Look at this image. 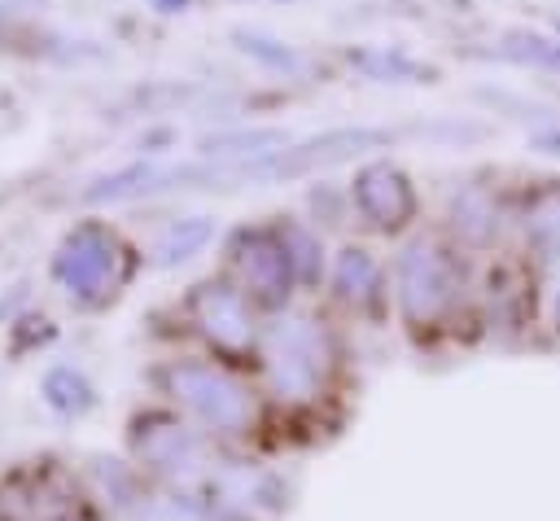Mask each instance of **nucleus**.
Returning a JSON list of instances; mask_svg holds the SVG:
<instances>
[{
    "label": "nucleus",
    "instance_id": "nucleus-8",
    "mask_svg": "<svg viewBox=\"0 0 560 521\" xmlns=\"http://www.w3.org/2000/svg\"><path fill=\"white\" fill-rule=\"evenodd\" d=\"M556 311H560V298H556Z\"/></svg>",
    "mask_w": 560,
    "mask_h": 521
},
{
    "label": "nucleus",
    "instance_id": "nucleus-7",
    "mask_svg": "<svg viewBox=\"0 0 560 521\" xmlns=\"http://www.w3.org/2000/svg\"><path fill=\"white\" fill-rule=\"evenodd\" d=\"M551 22H556V31H560V13H556V18H551Z\"/></svg>",
    "mask_w": 560,
    "mask_h": 521
},
{
    "label": "nucleus",
    "instance_id": "nucleus-3",
    "mask_svg": "<svg viewBox=\"0 0 560 521\" xmlns=\"http://www.w3.org/2000/svg\"><path fill=\"white\" fill-rule=\"evenodd\" d=\"M451 219H455V228H459L468 241H486V236L494 232V223H499V210H494V201H490L486 188H464V193L451 201Z\"/></svg>",
    "mask_w": 560,
    "mask_h": 521
},
{
    "label": "nucleus",
    "instance_id": "nucleus-4",
    "mask_svg": "<svg viewBox=\"0 0 560 521\" xmlns=\"http://www.w3.org/2000/svg\"><path fill=\"white\" fill-rule=\"evenodd\" d=\"M446 280H451V267H446V258L433 250V245H416L411 254H407V289L416 293V298H438L442 289H446Z\"/></svg>",
    "mask_w": 560,
    "mask_h": 521
},
{
    "label": "nucleus",
    "instance_id": "nucleus-1",
    "mask_svg": "<svg viewBox=\"0 0 560 521\" xmlns=\"http://www.w3.org/2000/svg\"><path fill=\"white\" fill-rule=\"evenodd\" d=\"M359 206H363V215L368 219H376V223H402L407 215H411V206H416V197H411V184L402 180V171H394V166H368L363 175H359Z\"/></svg>",
    "mask_w": 560,
    "mask_h": 521
},
{
    "label": "nucleus",
    "instance_id": "nucleus-5",
    "mask_svg": "<svg viewBox=\"0 0 560 521\" xmlns=\"http://www.w3.org/2000/svg\"><path fill=\"white\" fill-rule=\"evenodd\" d=\"M525 232L542 254H560V193H542L529 215H525Z\"/></svg>",
    "mask_w": 560,
    "mask_h": 521
},
{
    "label": "nucleus",
    "instance_id": "nucleus-2",
    "mask_svg": "<svg viewBox=\"0 0 560 521\" xmlns=\"http://www.w3.org/2000/svg\"><path fill=\"white\" fill-rule=\"evenodd\" d=\"M499 57L516 61V66H529V70H551L560 74V39L551 35H538V31H508L499 39Z\"/></svg>",
    "mask_w": 560,
    "mask_h": 521
},
{
    "label": "nucleus",
    "instance_id": "nucleus-6",
    "mask_svg": "<svg viewBox=\"0 0 560 521\" xmlns=\"http://www.w3.org/2000/svg\"><path fill=\"white\" fill-rule=\"evenodd\" d=\"M529 144H534L538 153H560V127H542V131H534Z\"/></svg>",
    "mask_w": 560,
    "mask_h": 521
}]
</instances>
